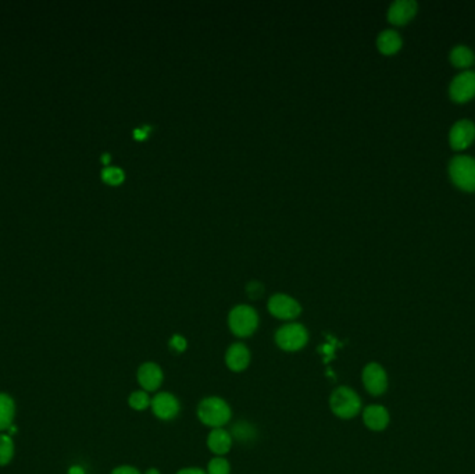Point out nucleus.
Here are the masks:
<instances>
[{
    "label": "nucleus",
    "instance_id": "1",
    "mask_svg": "<svg viewBox=\"0 0 475 474\" xmlns=\"http://www.w3.org/2000/svg\"><path fill=\"white\" fill-rule=\"evenodd\" d=\"M199 420L212 429L224 427L232 417V410L228 402L219 396H207L198 405Z\"/></svg>",
    "mask_w": 475,
    "mask_h": 474
},
{
    "label": "nucleus",
    "instance_id": "2",
    "mask_svg": "<svg viewBox=\"0 0 475 474\" xmlns=\"http://www.w3.org/2000/svg\"><path fill=\"white\" fill-rule=\"evenodd\" d=\"M332 413L343 420H350L362 412V398L350 387L340 386L335 388L329 398Z\"/></svg>",
    "mask_w": 475,
    "mask_h": 474
},
{
    "label": "nucleus",
    "instance_id": "3",
    "mask_svg": "<svg viewBox=\"0 0 475 474\" xmlns=\"http://www.w3.org/2000/svg\"><path fill=\"white\" fill-rule=\"evenodd\" d=\"M228 325L231 333L238 338H246L255 334L258 327V315L252 306H235L228 316Z\"/></svg>",
    "mask_w": 475,
    "mask_h": 474
},
{
    "label": "nucleus",
    "instance_id": "4",
    "mask_svg": "<svg viewBox=\"0 0 475 474\" xmlns=\"http://www.w3.org/2000/svg\"><path fill=\"white\" fill-rule=\"evenodd\" d=\"M275 344L285 352L302 351L309 342V331L300 323H288L275 333Z\"/></svg>",
    "mask_w": 475,
    "mask_h": 474
},
{
    "label": "nucleus",
    "instance_id": "5",
    "mask_svg": "<svg viewBox=\"0 0 475 474\" xmlns=\"http://www.w3.org/2000/svg\"><path fill=\"white\" fill-rule=\"evenodd\" d=\"M449 171L457 187L466 191H475V158L466 155L454 156L450 161Z\"/></svg>",
    "mask_w": 475,
    "mask_h": 474
},
{
    "label": "nucleus",
    "instance_id": "6",
    "mask_svg": "<svg viewBox=\"0 0 475 474\" xmlns=\"http://www.w3.org/2000/svg\"><path fill=\"white\" fill-rule=\"evenodd\" d=\"M362 380L367 393L372 396L382 395L388 390V374L377 362L368 363L363 369Z\"/></svg>",
    "mask_w": 475,
    "mask_h": 474
},
{
    "label": "nucleus",
    "instance_id": "7",
    "mask_svg": "<svg viewBox=\"0 0 475 474\" xmlns=\"http://www.w3.org/2000/svg\"><path fill=\"white\" fill-rule=\"evenodd\" d=\"M150 407L157 419L168 422L178 416L181 410V403L178 398L173 395L171 393H157L151 398Z\"/></svg>",
    "mask_w": 475,
    "mask_h": 474
},
{
    "label": "nucleus",
    "instance_id": "8",
    "mask_svg": "<svg viewBox=\"0 0 475 474\" xmlns=\"http://www.w3.org/2000/svg\"><path fill=\"white\" fill-rule=\"evenodd\" d=\"M270 313L280 320L291 321L300 315L302 308L296 299L285 294H277L268 301Z\"/></svg>",
    "mask_w": 475,
    "mask_h": 474
},
{
    "label": "nucleus",
    "instance_id": "9",
    "mask_svg": "<svg viewBox=\"0 0 475 474\" xmlns=\"http://www.w3.org/2000/svg\"><path fill=\"white\" fill-rule=\"evenodd\" d=\"M137 378L144 391L154 393L161 387L163 380H164V373H163V369L157 363L145 362L139 366Z\"/></svg>",
    "mask_w": 475,
    "mask_h": 474
},
{
    "label": "nucleus",
    "instance_id": "10",
    "mask_svg": "<svg viewBox=\"0 0 475 474\" xmlns=\"http://www.w3.org/2000/svg\"><path fill=\"white\" fill-rule=\"evenodd\" d=\"M475 95L474 71H463L457 74L450 83V96L456 102H466Z\"/></svg>",
    "mask_w": 475,
    "mask_h": 474
},
{
    "label": "nucleus",
    "instance_id": "11",
    "mask_svg": "<svg viewBox=\"0 0 475 474\" xmlns=\"http://www.w3.org/2000/svg\"><path fill=\"white\" fill-rule=\"evenodd\" d=\"M475 138V125L471 120H459L450 129V145L462 151L467 148Z\"/></svg>",
    "mask_w": 475,
    "mask_h": 474
},
{
    "label": "nucleus",
    "instance_id": "12",
    "mask_svg": "<svg viewBox=\"0 0 475 474\" xmlns=\"http://www.w3.org/2000/svg\"><path fill=\"white\" fill-rule=\"evenodd\" d=\"M252 355L249 348L242 342H235L227 349L225 364L231 371L241 373L249 367Z\"/></svg>",
    "mask_w": 475,
    "mask_h": 474
},
{
    "label": "nucleus",
    "instance_id": "13",
    "mask_svg": "<svg viewBox=\"0 0 475 474\" xmlns=\"http://www.w3.org/2000/svg\"><path fill=\"white\" fill-rule=\"evenodd\" d=\"M363 422L371 432H384L391 422L389 412L382 405H368L363 410Z\"/></svg>",
    "mask_w": 475,
    "mask_h": 474
},
{
    "label": "nucleus",
    "instance_id": "14",
    "mask_svg": "<svg viewBox=\"0 0 475 474\" xmlns=\"http://www.w3.org/2000/svg\"><path fill=\"white\" fill-rule=\"evenodd\" d=\"M232 435L227 432L224 427L219 429H212V432L207 435V448L216 455V456H224L227 455L232 448Z\"/></svg>",
    "mask_w": 475,
    "mask_h": 474
},
{
    "label": "nucleus",
    "instance_id": "15",
    "mask_svg": "<svg viewBox=\"0 0 475 474\" xmlns=\"http://www.w3.org/2000/svg\"><path fill=\"white\" fill-rule=\"evenodd\" d=\"M417 11V3L414 0H396L388 10V18L391 23L402 25L407 23Z\"/></svg>",
    "mask_w": 475,
    "mask_h": 474
},
{
    "label": "nucleus",
    "instance_id": "16",
    "mask_svg": "<svg viewBox=\"0 0 475 474\" xmlns=\"http://www.w3.org/2000/svg\"><path fill=\"white\" fill-rule=\"evenodd\" d=\"M16 417V402L6 393H0V433H6Z\"/></svg>",
    "mask_w": 475,
    "mask_h": 474
},
{
    "label": "nucleus",
    "instance_id": "17",
    "mask_svg": "<svg viewBox=\"0 0 475 474\" xmlns=\"http://www.w3.org/2000/svg\"><path fill=\"white\" fill-rule=\"evenodd\" d=\"M377 45L378 49L385 53V54H392L395 52H398L402 46V38L399 37V34L394 30H385L379 34L378 40H377Z\"/></svg>",
    "mask_w": 475,
    "mask_h": 474
},
{
    "label": "nucleus",
    "instance_id": "18",
    "mask_svg": "<svg viewBox=\"0 0 475 474\" xmlns=\"http://www.w3.org/2000/svg\"><path fill=\"white\" fill-rule=\"evenodd\" d=\"M229 433L232 435V439H236L242 444H249V441L256 438L257 430L253 424L248 422H238L232 426V430Z\"/></svg>",
    "mask_w": 475,
    "mask_h": 474
},
{
    "label": "nucleus",
    "instance_id": "19",
    "mask_svg": "<svg viewBox=\"0 0 475 474\" xmlns=\"http://www.w3.org/2000/svg\"><path fill=\"white\" fill-rule=\"evenodd\" d=\"M450 60L457 67H469L474 62V53L470 47L464 45H459L452 49Z\"/></svg>",
    "mask_w": 475,
    "mask_h": 474
},
{
    "label": "nucleus",
    "instance_id": "20",
    "mask_svg": "<svg viewBox=\"0 0 475 474\" xmlns=\"http://www.w3.org/2000/svg\"><path fill=\"white\" fill-rule=\"evenodd\" d=\"M16 446L13 437L7 433H0V468L7 466L14 458Z\"/></svg>",
    "mask_w": 475,
    "mask_h": 474
},
{
    "label": "nucleus",
    "instance_id": "21",
    "mask_svg": "<svg viewBox=\"0 0 475 474\" xmlns=\"http://www.w3.org/2000/svg\"><path fill=\"white\" fill-rule=\"evenodd\" d=\"M150 403H151V398L149 395V393L144 391V390L134 391V393H131V395L128 398L130 407L137 410V412L147 410V407H150Z\"/></svg>",
    "mask_w": 475,
    "mask_h": 474
},
{
    "label": "nucleus",
    "instance_id": "22",
    "mask_svg": "<svg viewBox=\"0 0 475 474\" xmlns=\"http://www.w3.org/2000/svg\"><path fill=\"white\" fill-rule=\"evenodd\" d=\"M207 474H229L231 473V465L227 459L222 456L213 458L207 465Z\"/></svg>",
    "mask_w": 475,
    "mask_h": 474
},
{
    "label": "nucleus",
    "instance_id": "23",
    "mask_svg": "<svg viewBox=\"0 0 475 474\" xmlns=\"http://www.w3.org/2000/svg\"><path fill=\"white\" fill-rule=\"evenodd\" d=\"M102 178L110 185H118L124 181V171L118 167H106L102 171Z\"/></svg>",
    "mask_w": 475,
    "mask_h": 474
},
{
    "label": "nucleus",
    "instance_id": "24",
    "mask_svg": "<svg viewBox=\"0 0 475 474\" xmlns=\"http://www.w3.org/2000/svg\"><path fill=\"white\" fill-rule=\"evenodd\" d=\"M188 344H186V340L183 338V335H174L171 340H170V348L178 354H183V351L186 349Z\"/></svg>",
    "mask_w": 475,
    "mask_h": 474
},
{
    "label": "nucleus",
    "instance_id": "25",
    "mask_svg": "<svg viewBox=\"0 0 475 474\" xmlns=\"http://www.w3.org/2000/svg\"><path fill=\"white\" fill-rule=\"evenodd\" d=\"M246 292L248 295L252 298V299H257L263 295L264 289H263V285L257 281H252L251 284H248V288H246Z\"/></svg>",
    "mask_w": 475,
    "mask_h": 474
},
{
    "label": "nucleus",
    "instance_id": "26",
    "mask_svg": "<svg viewBox=\"0 0 475 474\" xmlns=\"http://www.w3.org/2000/svg\"><path fill=\"white\" fill-rule=\"evenodd\" d=\"M111 474H142L137 468L134 466H128V465H122V466H118L115 468Z\"/></svg>",
    "mask_w": 475,
    "mask_h": 474
},
{
    "label": "nucleus",
    "instance_id": "27",
    "mask_svg": "<svg viewBox=\"0 0 475 474\" xmlns=\"http://www.w3.org/2000/svg\"><path fill=\"white\" fill-rule=\"evenodd\" d=\"M177 474H207L203 469L200 468H183L181 470H178Z\"/></svg>",
    "mask_w": 475,
    "mask_h": 474
},
{
    "label": "nucleus",
    "instance_id": "28",
    "mask_svg": "<svg viewBox=\"0 0 475 474\" xmlns=\"http://www.w3.org/2000/svg\"><path fill=\"white\" fill-rule=\"evenodd\" d=\"M67 474H85V469L82 466H79V465H73V466L69 468Z\"/></svg>",
    "mask_w": 475,
    "mask_h": 474
},
{
    "label": "nucleus",
    "instance_id": "29",
    "mask_svg": "<svg viewBox=\"0 0 475 474\" xmlns=\"http://www.w3.org/2000/svg\"><path fill=\"white\" fill-rule=\"evenodd\" d=\"M150 131V128H145V129H135V138L137 139H145L147 137V132Z\"/></svg>",
    "mask_w": 475,
    "mask_h": 474
},
{
    "label": "nucleus",
    "instance_id": "30",
    "mask_svg": "<svg viewBox=\"0 0 475 474\" xmlns=\"http://www.w3.org/2000/svg\"><path fill=\"white\" fill-rule=\"evenodd\" d=\"M145 474H160V472H159L157 469L151 468V469H147V472H145Z\"/></svg>",
    "mask_w": 475,
    "mask_h": 474
},
{
    "label": "nucleus",
    "instance_id": "31",
    "mask_svg": "<svg viewBox=\"0 0 475 474\" xmlns=\"http://www.w3.org/2000/svg\"><path fill=\"white\" fill-rule=\"evenodd\" d=\"M102 161L105 163V164H108L110 161V156L106 154V155H103V158H102Z\"/></svg>",
    "mask_w": 475,
    "mask_h": 474
}]
</instances>
